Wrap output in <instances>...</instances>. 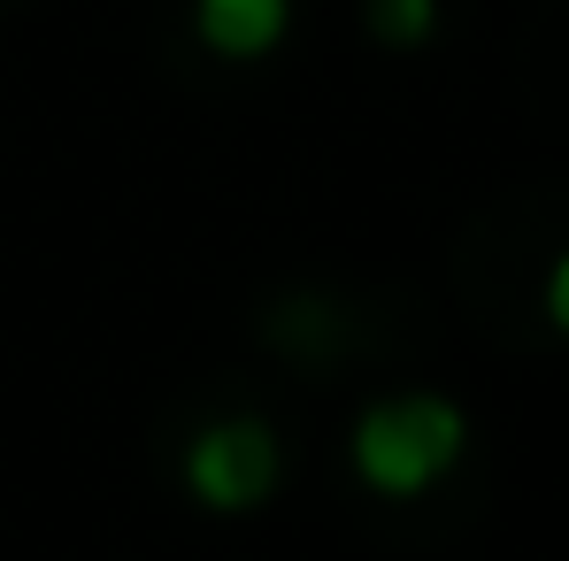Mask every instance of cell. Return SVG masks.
<instances>
[{"mask_svg":"<svg viewBox=\"0 0 569 561\" xmlns=\"http://www.w3.org/2000/svg\"><path fill=\"white\" fill-rule=\"evenodd\" d=\"M292 23V0H192V31L223 54V62H254L270 54Z\"/></svg>","mask_w":569,"mask_h":561,"instance_id":"3","label":"cell"},{"mask_svg":"<svg viewBox=\"0 0 569 561\" xmlns=\"http://www.w3.org/2000/svg\"><path fill=\"white\" fill-rule=\"evenodd\" d=\"M362 16L385 47H423L439 31V0H362Z\"/></svg>","mask_w":569,"mask_h":561,"instance_id":"4","label":"cell"},{"mask_svg":"<svg viewBox=\"0 0 569 561\" xmlns=\"http://www.w3.org/2000/svg\"><path fill=\"white\" fill-rule=\"evenodd\" d=\"M278 469H284V447L262 415H216L200 439L186 447V484L200 508L216 515H247L278 492Z\"/></svg>","mask_w":569,"mask_h":561,"instance_id":"2","label":"cell"},{"mask_svg":"<svg viewBox=\"0 0 569 561\" xmlns=\"http://www.w3.org/2000/svg\"><path fill=\"white\" fill-rule=\"evenodd\" d=\"M470 447V415L447 392H392L355 415V477L385 500L431 492Z\"/></svg>","mask_w":569,"mask_h":561,"instance_id":"1","label":"cell"},{"mask_svg":"<svg viewBox=\"0 0 569 561\" xmlns=\"http://www.w3.org/2000/svg\"><path fill=\"white\" fill-rule=\"evenodd\" d=\"M547 315H555V331L569 339V254L547 270Z\"/></svg>","mask_w":569,"mask_h":561,"instance_id":"5","label":"cell"}]
</instances>
